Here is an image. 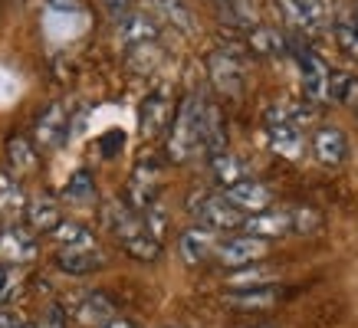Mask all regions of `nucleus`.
Masks as SVG:
<instances>
[{
	"mask_svg": "<svg viewBox=\"0 0 358 328\" xmlns=\"http://www.w3.org/2000/svg\"><path fill=\"white\" fill-rule=\"evenodd\" d=\"M204 119H207V98L191 92L181 98V105L174 112L171 135H168V154L171 161H191L194 154H201L204 144Z\"/></svg>",
	"mask_w": 358,
	"mask_h": 328,
	"instance_id": "f257e3e1",
	"label": "nucleus"
},
{
	"mask_svg": "<svg viewBox=\"0 0 358 328\" xmlns=\"http://www.w3.org/2000/svg\"><path fill=\"white\" fill-rule=\"evenodd\" d=\"M106 223H109V230L115 233V240L122 243V250L129 253V256H135V260H141V262L158 260L162 243L145 230L141 214H135L129 204H122V200H109V204H106Z\"/></svg>",
	"mask_w": 358,
	"mask_h": 328,
	"instance_id": "f03ea898",
	"label": "nucleus"
},
{
	"mask_svg": "<svg viewBox=\"0 0 358 328\" xmlns=\"http://www.w3.org/2000/svg\"><path fill=\"white\" fill-rule=\"evenodd\" d=\"M319 223L313 210H260V214H250L243 220V233L250 237H260V240H276L286 233H303L313 230Z\"/></svg>",
	"mask_w": 358,
	"mask_h": 328,
	"instance_id": "7ed1b4c3",
	"label": "nucleus"
},
{
	"mask_svg": "<svg viewBox=\"0 0 358 328\" xmlns=\"http://www.w3.org/2000/svg\"><path fill=\"white\" fill-rule=\"evenodd\" d=\"M191 210H194L197 223L207 230H214V233H217V230H240L243 220H247V214H240L224 194L197 197V200H191Z\"/></svg>",
	"mask_w": 358,
	"mask_h": 328,
	"instance_id": "20e7f679",
	"label": "nucleus"
},
{
	"mask_svg": "<svg viewBox=\"0 0 358 328\" xmlns=\"http://www.w3.org/2000/svg\"><path fill=\"white\" fill-rule=\"evenodd\" d=\"M286 23L303 36H315L326 27V3L322 0H276Z\"/></svg>",
	"mask_w": 358,
	"mask_h": 328,
	"instance_id": "39448f33",
	"label": "nucleus"
},
{
	"mask_svg": "<svg viewBox=\"0 0 358 328\" xmlns=\"http://www.w3.org/2000/svg\"><path fill=\"white\" fill-rule=\"evenodd\" d=\"M266 253H270V240H260V237H250V233H243V237H230V240L217 243L214 256H217L220 266H230V269H237V266L260 262Z\"/></svg>",
	"mask_w": 358,
	"mask_h": 328,
	"instance_id": "423d86ee",
	"label": "nucleus"
},
{
	"mask_svg": "<svg viewBox=\"0 0 358 328\" xmlns=\"http://www.w3.org/2000/svg\"><path fill=\"white\" fill-rule=\"evenodd\" d=\"M207 73H210L214 89H217V92H224V96H240V92H243L247 69H243V63H240L234 53H227V50L210 53V59H207Z\"/></svg>",
	"mask_w": 358,
	"mask_h": 328,
	"instance_id": "0eeeda50",
	"label": "nucleus"
},
{
	"mask_svg": "<svg viewBox=\"0 0 358 328\" xmlns=\"http://www.w3.org/2000/svg\"><path fill=\"white\" fill-rule=\"evenodd\" d=\"M66 138H69V112H66L63 102H53V105L36 119L33 144H36L40 151H56Z\"/></svg>",
	"mask_w": 358,
	"mask_h": 328,
	"instance_id": "6e6552de",
	"label": "nucleus"
},
{
	"mask_svg": "<svg viewBox=\"0 0 358 328\" xmlns=\"http://www.w3.org/2000/svg\"><path fill=\"white\" fill-rule=\"evenodd\" d=\"M296 63H299V73H303V92L309 102H326L329 98V82H332V73H329V66L319 59V53H313L309 46L299 50L296 56Z\"/></svg>",
	"mask_w": 358,
	"mask_h": 328,
	"instance_id": "1a4fd4ad",
	"label": "nucleus"
},
{
	"mask_svg": "<svg viewBox=\"0 0 358 328\" xmlns=\"http://www.w3.org/2000/svg\"><path fill=\"white\" fill-rule=\"evenodd\" d=\"M145 7H148L145 13H148L155 23L171 27L174 33H185V36L197 33V20L185 0H145Z\"/></svg>",
	"mask_w": 358,
	"mask_h": 328,
	"instance_id": "9d476101",
	"label": "nucleus"
},
{
	"mask_svg": "<svg viewBox=\"0 0 358 328\" xmlns=\"http://www.w3.org/2000/svg\"><path fill=\"white\" fill-rule=\"evenodd\" d=\"M313 154L322 167H342L348 158V138L336 125H322L313 135Z\"/></svg>",
	"mask_w": 358,
	"mask_h": 328,
	"instance_id": "9b49d317",
	"label": "nucleus"
},
{
	"mask_svg": "<svg viewBox=\"0 0 358 328\" xmlns=\"http://www.w3.org/2000/svg\"><path fill=\"white\" fill-rule=\"evenodd\" d=\"M224 197H227L240 214H260V210H270V204H273L270 187L260 184V181H253V177H243L237 184L224 187Z\"/></svg>",
	"mask_w": 358,
	"mask_h": 328,
	"instance_id": "f8f14e48",
	"label": "nucleus"
},
{
	"mask_svg": "<svg viewBox=\"0 0 358 328\" xmlns=\"http://www.w3.org/2000/svg\"><path fill=\"white\" fill-rule=\"evenodd\" d=\"M214 250H217V237L207 227H191L178 237V253L187 266H204L214 256Z\"/></svg>",
	"mask_w": 358,
	"mask_h": 328,
	"instance_id": "ddd939ff",
	"label": "nucleus"
},
{
	"mask_svg": "<svg viewBox=\"0 0 358 328\" xmlns=\"http://www.w3.org/2000/svg\"><path fill=\"white\" fill-rule=\"evenodd\" d=\"M158 33H162V27L145 10H129L119 20V40L129 46V50L145 46V43H158Z\"/></svg>",
	"mask_w": 358,
	"mask_h": 328,
	"instance_id": "4468645a",
	"label": "nucleus"
},
{
	"mask_svg": "<svg viewBox=\"0 0 358 328\" xmlns=\"http://www.w3.org/2000/svg\"><path fill=\"white\" fill-rule=\"evenodd\" d=\"M135 214H141V210H148L152 204H158V171H155L152 164L141 161L138 167H135V174H131L129 181V200H125Z\"/></svg>",
	"mask_w": 358,
	"mask_h": 328,
	"instance_id": "2eb2a0df",
	"label": "nucleus"
},
{
	"mask_svg": "<svg viewBox=\"0 0 358 328\" xmlns=\"http://www.w3.org/2000/svg\"><path fill=\"white\" fill-rule=\"evenodd\" d=\"M36 256V240H33L30 230L23 227H3L0 230V260L3 262H13V266H23Z\"/></svg>",
	"mask_w": 358,
	"mask_h": 328,
	"instance_id": "dca6fc26",
	"label": "nucleus"
},
{
	"mask_svg": "<svg viewBox=\"0 0 358 328\" xmlns=\"http://www.w3.org/2000/svg\"><path fill=\"white\" fill-rule=\"evenodd\" d=\"M141 135L145 138H158L164 128H168V121H171V102L162 96V92H155L141 102Z\"/></svg>",
	"mask_w": 358,
	"mask_h": 328,
	"instance_id": "f3484780",
	"label": "nucleus"
},
{
	"mask_svg": "<svg viewBox=\"0 0 358 328\" xmlns=\"http://www.w3.org/2000/svg\"><path fill=\"white\" fill-rule=\"evenodd\" d=\"M23 217H27L30 230H36V233H53V230L59 227L63 214H59V204H56L53 197L40 194V197H33V200H27Z\"/></svg>",
	"mask_w": 358,
	"mask_h": 328,
	"instance_id": "a211bd4d",
	"label": "nucleus"
},
{
	"mask_svg": "<svg viewBox=\"0 0 358 328\" xmlns=\"http://www.w3.org/2000/svg\"><path fill=\"white\" fill-rule=\"evenodd\" d=\"M53 243L59 250H96V233L86 227V223H79V220H59V227L50 233Z\"/></svg>",
	"mask_w": 358,
	"mask_h": 328,
	"instance_id": "6ab92c4d",
	"label": "nucleus"
},
{
	"mask_svg": "<svg viewBox=\"0 0 358 328\" xmlns=\"http://www.w3.org/2000/svg\"><path fill=\"white\" fill-rule=\"evenodd\" d=\"M266 135H270V148L289 161H299L306 151V135L303 128L296 125H266Z\"/></svg>",
	"mask_w": 358,
	"mask_h": 328,
	"instance_id": "aec40b11",
	"label": "nucleus"
},
{
	"mask_svg": "<svg viewBox=\"0 0 358 328\" xmlns=\"http://www.w3.org/2000/svg\"><path fill=\"white\" fill-rule=\"evenodd\" d=\"M102 262H106V256L99 246L96 250H56V266L69 276L96 273V269H102Z\"/></svg>",
	"mask_w": 358,
	"mask_h": 328,
	"instance_id": "412c9836",
	"label": "nucleus"
},
{
	"mask_svg": "<svg viewBox=\"0 0 358 328\" xmlns=\"http://www.w3.org/2000/svg\"><path fill=\"white\" fill-rule=\"evenodd\" d=\"M115 318V306L109 295L102 292H86L76 302V322L79 325H106Z\"/></svg>",
	"mask_w": 358,
	"mask_h": 328,
	"instance_id": "4be33fe9",
	"label": "nucleus"
},
{
	"mask_svg": "<svg viewBox=\"0 0 358 328\" xmlns=\"http://www.w3.org/2000/svg\"><path fill=\"white\" fill-rule=\"evenodd\" d=\"M273 279H276V269L250 262V266H237V269H234L224 283H227L230 289H260V285H270Z\"/></svg>",
	"mask_w": 358,
	"mask_h": 328,
	"instance_id": "5701e85b",
	"label": "nucleus"
},
{
	"mask_svg": "<svg viewBox=\"0 0 358 328\" xmlns=\"http://www.w3.org/2000/svg\"><path fill=\"white\" fill-rule=\"evenodd\" d=\"M23 210H27V194H23L20 181L0 171V214L3 217H23Z\"/></svg>",
	"mask_w": 358,
	"mask_h": 328,
	"instance_id": "b1692460",
	"label": "nucleus"
},
{
	"mask_svg": "<svg viewBox=\"0 0 358 328\" xmlns=\"http://www.w3.org/2000/svg\"><path fill=\"white\" fill-rule=\"evenodd\" d=\"M7 158H10V167L17 174H30V171H36V164H40L36 144L30 138H20V135L7 142Z\"/></svg>",
	"mask_w": 358,
	"mask_h": 328,
	"instance_id": "393cba45",
	"label": "nucleus"
},
{
	"mask_svg": "<svg viewBox=\"0 0 358 328\" xmlns=\"http://www.w3.org/2000/svg\"><path fill=\"white\" fill-rule=\"evenodd\" d=\"M210 171H214V177H217V184L230 187V184H237V181H243L247 177V164L240 161L237 154H227V151H220L210 158Z\"/></svg>",
	"mask_w": 358,
	"mask_h": 328,
	"instance_id": "a878e982",
	"label": "nucleus"
},
{
	"mask_svg": "<svg viewBox=\"0 0 358 328\" xmlns=\"http://www.w3.org/2000/svg\"><path fill=\"white\" fill-rule=\"evenodd\" d=\"M227 302L237 308H270L276 302V289H270V285H260V289H230Z\"/></svg>",
	"mask_w": 358,
	"mask_h": 328,
	"instance_id": "bb28decb",
	"label": "nucleus"
},
{
	"mask_svg": "<svg viewBox=\"0 0 358 328\" xmlns=\"http://www.w3.org/2000/svg\"><path fill=\"white\" fill-rule=\"evenodd\" d=\"M309 119H313V112L296 105V102H276L266 112V125H296V128H303Z\"/></svg>",
	"mask_w": 358,
	"mask_h": 328,
	"instance_id": "cd10ccee",
	"label": "nucleus"
},
{
	"mask_svg": "<svg viewBox=\"0 0 358 328\" xmlns=\"http://www.w3.org/2000/svg\"><path fill=\"white\" fill-rule=\"evenodd\" d=\"M63 197L69 204H92L96 200V181H92V174L89 171H76V174L66 181Z\"/></svg>",
	"mask_w": 358,
	"mask_h": 328,
	"instance_id": "c85d7f7f",
	"label": "nucleus"
},
{
	"mask_svg": "<svg viewBox=\"0 0 358 328\" xmlns=\"http://www.w3.org/2000/svg\"><path fill=\"white\" fill-rule=\"evenodd\" d=\"M250 46H253L260 56H282L286 53V40H282L276 30H270V27H260V30L250 33Z\"/></svg>",
	"mask_w": 358,
	"mask_h": 328,
	"instance_id": "c756f323",
	"label": "nucleus"
},
{
	"mask_svg": "<svg viewBox=\"0 0 358 328\" xmlns=\"http://www.w3.org/2000/svg\"><path fill=\"white\" fill-rule=\"evenodd\" d=\"M141 223H145V230L152 233L155 240L162 243L164 230H168V217H164V207H158V204H152L148 210H141Z\"/></svg>",
	"mask_w": 358,
	"mask_h": 328,
	"instance_id": "7c9ffc66",
	"label": "nucleus"
},
{
	"mask_svg": "<svg viewBox=\"0 0 358 328\" xmlns=\"http://www.w3.org/2000/svg\"><path fill=\"white\" fill-rule=\"evenodd\" d=\"M336 40L342 43V50H345V53L358 63V33H355V27H348V23H338V27H336Z\"/></svg>",
	"mask_w": 358,
	"mask_h": 328,
	"instance_id": "2f4dec72",
	"label": "nucleus"
},
{
	"mask_svg": "<svg viewBox=\"0 0 358 328\" xmlns=\"http://www.w3.org/2000/svg\"><path fill=\"white\" fill-rule=\"evenodd\" d=\"M33 328H69V318H66V308L59 306H50L43 315L36 318V325Z\"/></svg>",
	"mask_w": 358,
	"mask_h": 328,
	"instance_id": "473e14b6",
	"label": "nucleus"
},
{
	"mask_svg": "<svg viewBox=\"0 0 358 328\" xmlns=\"http://www.w3.org/2000/svg\"><path fill=\"white\" fill-rule=\"evenodd\" d=\"M102 3H106V10L112 13V17H125V13H129V0H102Z\"/></svg>",
	"mask_w": 358,
	"mask_h": 328,
	"instance_id": "72a5a7b5",
	"label": "nucleus"
},
{
	"mask_svg": "<svg viewBox=\"0 0 358 328\" xmlns=\"http://www.w3.org/2000/svg\"><path fill=\"white\" fill-rule=\"evenodd\" d=\"M53 7L56 10H76L79 0H53Z\"/></svg>",
	"mask_w": 358,
	"mask_h": 328,
	"instance_id": "f704fd0d",
	"label": "nucleus"
},
{
	"mask_svg": "<svg viewBox=\"0 0 358 328\" xmlns=\"http://www.w3.org/2000/svg\"><path fill=\"white\" fill-rule=\"evenodd\" d=\"M17 325V318L10 315V312H3V308H0V328H13Z\"/></svg>",
	"mask_w": 358,
	"mask_h": 328,
	"instance_id": "c9c22d12",
	"label": "nucleus"
},
{
	"mask_svg": "<svg viewBox=\"0 0 358 328\" xmlns=\"http://www.w3.org/2000/svg\"><path fill=\"white\" fill-rule=\"evenodd\" d=\"M106 328H135L129 322V318H112V322H106Z\"/></svg>",
	"mask_w": 358,
	"mask_h": 328,
	"instance_id": "e433bc0d",
	"label": "nucleus"
},
{
	"mask_svg": "<svg viewBox=\"0 0 358 328\" xmlns=\"http://www.w3.org/2000/svg\"><path fill=\"white\" fill-rule=\"evenodd\" d=\"M3 289H7V269L0 266V292H3Z\"/></svg>",
	"mask_w": 358,
	"mask_h": 328,
	"instance_id": "4c0bfd02",
	"label": "nucleus"
},
{
	"mask_svg": "<svg viewBox=\"0 0 358 328\" xmlns=\"http://www.w3.org/2000/svg\"><path fill=\"white\" fill-rule=\"evenodd\" d=\"M13 328H33V325H20V322H17V325H13Z\"/></svg>",
	"mask_w": 358,
	"mask_h": 328,
	"instance_id": "58836bf2",
	"label": "nucleus"
},
{
	"mask_svg": "<svg viewBox=\"0 0 358 328\" xmlns=\"http://www.w3.org/2000/svg\"><path fill=\"white\" fill-rule=\"evenodd\" d=\"M355 33H358V17H355Z\"/></svg>",
	"mask_w": 358,
	"mask_h": 328,
	"instance_id": "ea45409f",
	"label": "nucleus"
}]
</instances>
